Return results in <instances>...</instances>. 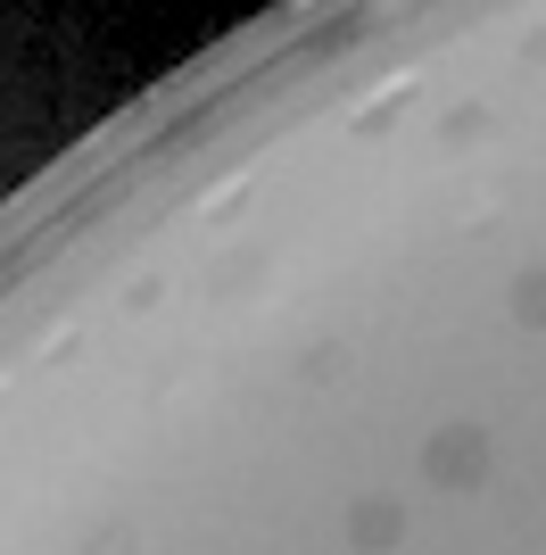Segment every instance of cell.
Segmentation results:
<instances>
[{
	"instance_id": "7a4b0ae2",
	"label": "cell",
	"mask_w": 546,
	"mask_h": 555,
	"mask_svg": "<svg viewBox=\"0 0 546 555\" xmlns=\"http://www.w3.org/2000/svg\"><path fill=\"white\" fill-rule=\"evenodd\" d=\"M340 539L356 555H389V547H406V498H356L340 522Z\"/></svg>"
},
{
	"instance_id": "3957f363",
	"label": "cell",
	"mask_w": 546,
	"mask_h": 555,
	"mask_svg": "<svg viewBox=\"0 0 546 555\" xmlns=\"http://www.w3.org/2000/svg\"><path fill=\"white\" fill-rule=\"evenodd\" d=\"M514 324L546 332V266H522V274H514Z\"/></svg>"
},
{
	"instance_id": "277c9868",
	"label": "cell",
	"mask_w": 546,
	"mask_h": 555,
	"mask_svg": "<svg viewBox=\"0 0 546 555\" xmlns=\"http://www.w3.org/2000/svg\"><path fill=\"white\" fill-rule=\"evenodd\" d=\"M480 125H489V116H480V108H455V116H447V141H472Z\"/></svg>"
},
{
	"instance_id": "6da1fadb",
	"label": "cell",
	"mask_w": 546,
	"mask_h": 555,
	"mask_svg": "<svg viewBox=\"0 0 546 555\" xmlns=\"http://www.w3.org/2000/svg\"><path fill=\"white\" fill-rule=\"evenodd\" d=\"M489 431L480 423H439L431 440H422V481L431 489H480L489 481Z\"/></svg>"
}]
</instances>
